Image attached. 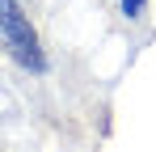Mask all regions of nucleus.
<instances>
[{
  "label": "nucleus",
  "instance_id": "2",
  "mask_svg": "<svg viewBox=\"0 0 156 152\" xmlns=\"http://www.w3.org/2000/svg\"><path fill=\"white\" fill-rule=\"evenodd\" d=\"M122 13H127V17H139V13H144V0H122Z\"/></svg>",
  "mask_w": 156,
  "mask_h": 152
},
{
  "label": "nucleus",
  "instance_id": "1",
  "mask_svg": "<svg viewBox=\"0 0 156 152\" xmlns=\"http://www.w3.org/2000/svg\"><path fill=\"white\" fill-rule=\"evenodd\" d=\"M0 34L9 38V47L17 55V63H26L34 72H42V51H38V38H34V30H30L26 13L13 4V0H0Z\"/></svg>",
  "mask_w": 156,
  "mask_h": 152
}]
</instances>
